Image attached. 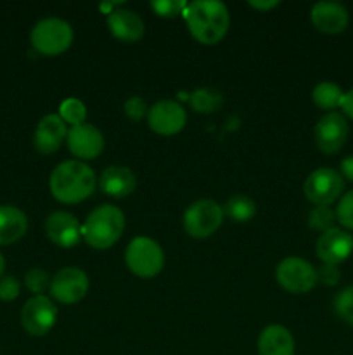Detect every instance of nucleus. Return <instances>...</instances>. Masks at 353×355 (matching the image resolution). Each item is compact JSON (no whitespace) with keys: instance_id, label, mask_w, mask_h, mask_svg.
<instances>
[{"instance_id":"nucleus-1","label":"nucleus","mask_w":353,"mask_h":355,"mask_svg":"<svg viewBox=\"0 0 353 355\" xmlns=\"http://www.w3.org/2000/svg\"><path fill=\"white\" fill-rule=\"evenodd\" d=\"M182 14L190 35L204 45L218 44L230 26L227 6L218 0H194L187 3Z\"/></svg>"},{"instance_id":"nucleus-2","label":"nucleus","mask_w":353,"mask_h":355,"mask_svg":"<svg viewBox=\"0 0 353 355\" xmlns=\"http://www.w3.org/2000/svg\"><path fill=\"white\" fill-rule=\"evenodd\" d=\"M96 172L80 159H66L59 163L51 173L52 196L66 205H75L87 200L96 187Z\"/></svg>"},{"instance_id":"nucleus-3","label":"nucleus","mask_w":353,"mask_h":355,"mask_svg":"<svg viewBox=\"0 0 353 355\" xmlns=\"http://www.w3.org/2000/svg\"><path fill=\"white\" fill-rule=\"evenodd\" d=\"M125 231V215L114 205H100L90 211L82 225V238L96 250H107L121 238Z\"/></svg>"},{"instance_id":"nucleus-4","label":"nucleus","mask_w":353,"mask_h":355,"mask_svg":"<svg viewBox=\"0 0 353 355\" xmlns=\"http://www.w3.org/2000/svg\"><path fill=\"white\" fill-rule=\"evenodd\" d=\"M125 262L135 276L149 279V277L158 276L163 270L165 253L154 239L138 236L128 243L125 250Z\"/></svg>"},{"instance_id":"nucleus-5","label":"nucleus","mask_w":353,"mask_h":355,"mask_svg":"<svg viewBox=\"0 0 353 355\" xmlns=\"http://www.w3.org/2000/svg\"><path fill=\"white\" fill-rule=\"evenodd\" d=\"M31 45L44 55H57L73 42V30L61 17H45L38 21L30 33Z\"/></svg>"},{"instance_id":"nucleus-6","label":"nucleus","mask_w":353,"mask_h":355,"mask_svg":"<svg viewBox=\"0 0 353 355\" xmlns=\"http://www.w3.org/2000/svg\"><path fill=\"white\" fill-rule=\"evenodd\" d=\"M345 189V180L339 172L329 166L314 170L305 180V196L315 207H329L341 196Z\"/></svg>"},{"instance_id":"nucleus-7","label":"nucleus","mask_w":353,"mask_h":355,"mask_svg":"<svg viewBox=\"0 0 353 355\" xmlns=\"http://www.w3.org/2000/svg\"><path fill=\"white\" fill-rule=\"evenodd\" d=\"M224 208L213 200H199L190 205L183 214V227L196 239L210 238L224 222Z\"/></svg>"},{"instance_id":"nucleus-8","label":"nucleus","mask_w":353,"mask_h":355,"mask_svg":"<svg viewBox=\"0 0 353 355\" xmlns=\"http://www.w3.org/2000/svg\"><path fill=\"white\" fill-rule=\"evenodd\" d=\"M277 283L291 293H308L317 281V270L301 257H287L277 266Z\"/></svg>"},{"instance_id":"nucleus-9","label":"nucleus","mask_w":353,"mask_h":355,"mask_svg":"<svg viewBox=\"0 0 353 355\" xmlns=\"http://www.w3.org/2000/svg\"><path fill=\"white\" fill-rule=\"evenodd\" d=\"M57 309L45 295H35L21 309V324L30 335L44 336L54 328Z\"/></svg>"},{"instance_id":"nucleus-10","label":"nucleus","mask_w":353,"mask_h":355,"mask_svg":"<svg viewBox=\"0 0 353 355\" xmlns=\"http://www.w3.org/2000/svg\"><path fill=\"white\" fill-rule=\"evenodd\" d=\"M348 132L346 118L338 111H329L315 125V144L325 155H336L345 146Z\"/></svg>"},{"instance_id":"nucleus-11","label":"nucleus","mask_w":353,"mask_h":355,"mask_svg":"<svg viewBox=\"0 0 353 355\" xmlns=\"http://www.w3.org/2000/svg\"><path fill=\"white\" fill-rule=\"evenodd\" d=\"M89 286V276L82 269H78V267H64L52 277L51 293L61 304L71 305L85 297Z\"/></svg>"},{"instance_id":"nucleus-12","label":"nucleus","mask_w":353,"mask_h":355,"mask_svg":"<svg viewBox=\"0 0 353 355\" xmlns=\"http://www.w3.org/2000/svg\"><path fill=\"white\" fill-rule=\"evenodd\" d=\"M147 123L159 135L179 134L187 123V113L176 101H158L149 107Z\"/></svg>"},{"instance_id":"nucleus-13","label":"nucleus","mask_w":353,"mask_h":355,"mask_svg":"<svg viewBox=\"0 0 353 355\" xmlns=\"http://www.w3.org/2000/svg\"><path fill=\"white\" fill-rule=\"evenodd\" d=\"M315 250H317V257L324 263L339 266L352 255L353 236L345 229L332 227L329 231L322 232L320 238L317 239Z\"/></svg>"},{"instance_id":"nucleus-14","label":"nucleus","mask_w":353,"mask_h":355,"mask_svg":"<svg viewBox=\"0 0 353 355\" xmlns=\"http://www.w3.org/2000/svg\"><path fill=\"white\" fill-rule=\"evenodd\" d=\"M68 148L73 156L80 159H93L102 153L104 135L96 125H75L68 130Z\"/></svg>"},{"instance_id":"nucleus-15","label":"nucleus","mask_w":353,"mask_h":355,"mask_svg":"<svg viewBox=\"0 0 353 355\" xmlns=\"http://www.w3.org/2000/svg\"><path fill=\"white\" fill-rule=\"evenodd\" d=\"M45 232L54 245L71 248L82 238V225L78 218L68 211H52L45 220Z\"/></svg>"},{"instance_id":"nucleus-16","label":"nucleus","mask_w":353,"mask_h":355,"mask_svg":"<svg viewBox=\"0 0 353 355\" xmlns=\"http://www.w3.org/2000/svg\"><path fill=\"white\" fill-rule=\"evenodd\" d=\"M66 137H68V128L62 118L59 114H45L35 128V149L42 155H51L61 148Z\"/></svg>"},{"instance_id":"nucleus-17","label":"nucleus","mask_w":353,"mask_h":355,"mask_svg":"<svg viewBox=\"0 0 353 355\" xmlns=\"http://www.w3.org/2000/svg\"><path fill=\"white\" fill-rule=\"evenodd\" d=\"M310 19L318 31L324 33H341L348 26V10L343 3L334 0H320L311 7Z\"/></svg>"},{"instance_id":"nucleus-18","label":"nucleus","mask_w":353,"mask_h":355,"mask_svg":"<svg viewBox=\"0 0 353 355\" xmlns=\"http://www.w3.org/2000/svg\"><path fill=\"white\" fill-rule=\"evenodd\" d=\"M107 26H109L113 37L121 42H138L144 37V21L137 12L130 9H114L107 16Z\"/></svg>"},{"instance_id":"nucleus-19","label":"nucleus","mask_w":353,"mask_h":355,"mask_svg":"<svg viewBox=\"0 0 353 355\" xmlns=\"http://www.w3.org/2000/svg\"><path fill=\"white\" fill-rule=\"evenodd\" d=\"M99 186L100 191L107 196L127 198L137 187V177L128 166L111 165L100 175Z\"/></svg>"},{"instance_id":"nucleus-20","label":"nucleus","mask_w":353,"mask_h":355,"mask_svg":"<svg viewBox=\"0 0 353 355\" xmlns=\"http://www.w3.org/2000/svg\"><path fill=\"white\" fill-rule=\"evenodd\" d=\"M260 355H294V340L287 328L280 324L266 326L258 338Z\"/></svg>"},{"instance_id":"nucleus-21","label":"nucleus","mask_w":353,"mask_h":355,"mask_svg":"<svg viewBox=\"0 0 353 355\" xmlns=\"http://www.w3.org/2000/svg\"><path fill=\"white\" fill-rule=\"evenodd\" d=\"M26 231V214L14 205H0V245L19 241Z\"/></svg>"},{"instance_id":"nucleus-22","label":"nucleus","mask_w":353,"mask_h":355,"mask_svg":"<svg viewBox=\"0 0 353 355\" xmlns=\"http://www.w3.org/2000/svg\"><path fill=\"white\" fill-rule=\"evenodd\" d=\"M221 208H224V215L237 224L249 222L256 215V203L246 194H234Z\"/></svg>"},{"instance_id":"nucleus-23","label":"nucleus","mask_w":353,"mask_h":355,"mask_svg":"<svg viewBox=\"0 0 353 355\" xmlns=\"http://www.w3.org/2000/svg\"><path fill=\"white\" fill-rule=\"evenodd\" d=\"M343 97H345V92L334 82H320L311 90V99L322 110L332 111L336 107H341Z\"/></svg>"},{"instance_id":"nucleus-24","label":"nucleus","mask_w":353,"mask_h":355,"mask_svg":"<svg viewBox=\"0 0 353 355\" xmlns=\"http://www.w3.org/2000/svg\"><path fill=\"white\" fill-rule=\"evenodd\" d=\"M224 103V97L215 89H197L190 96V106L196 113H213Z\"/></svg>"},{"instance_id":"nucleus-25","label":"nucleus","mask_w":353,"mask_h":355,"mask_svg":"<svg viewBox=\"0 0 353 355\" xmlns=\"http://www.w3.org/2000/svg\"><path fill=\"white\" fill-rule=\"evenodd\" d=\"M59 116L62 118L64 123H69L71 127L82 125L85 123L87 107L85 104L80 99H76V97H69V99H66L64 103L61 104V107H59Z\"/></svg>"},{"instance_id":"nucleus-26","label":"nucleus","mask_w":353,"mask_h":355,"mask_svg":"<svg viewBox=\"0 0 353 355\" xmlns=\"http://www.w3.org/2000/svg\"><path fill=\"white\" fill-rule=\"evenodd\" d=\"M336 211L329 207H314L308 214V225L315 231L325 232L334 227L336 224Z\"/></svg>"},{"instance_id":"nucleus-27","label":"nucleus","mask_w":353,"mask_h":355,"mask_svg":"<svg viewBox=\"0 0 353 355\" xmlns=\"http://www.w3.org/2000/svg\"><path fill=\"white\" fill-rule=\"evenodd\" d=\"M334 311L345 322L353 326V284L346 286L336 295Z\"/></svg>"},{"instance_id":"nucleus-28","label":"nucleus","mask_w":353,"mask_h":355,"mask_svg":"<svg viewBox=\"0 0 353 355\" xmlns=\"http://www.w3.org/2000/svg\"><path fill=\"white\" fill-rule=\"evenodd\" d=\"M52 277L44 269H31L24 276V284L33 295H44L45 291L51 290Z\"/></svg>"},{"instance_id":"nucleus-29","label":"nucleus","mask_w":353,"mask_h":355,"mask_svg":"<svg viewBox=\"0 0 353 355\" xmlns=\"http://www.w3.org/2000/svg\"><path fill=\"white\" fill-rule=\"evenodd\" d=\"M336 218L346 229H353V189L343 194L336 208Z\"/></svg>"},{"instance_id":"nucleus-30","label":"nucleus","mask_w":353,"mask_h":355,"mask_svg":"<svg viewBox=\"0 0 353 355\" xmlns=\"http://www.w3.org/2000/svg\"><path fill=\"white\" fill-rule=\"evenodd\" d=\"M187 2L183 0H154L151 2V9L161 17H175L183 12Z\"/></svg>"},{"instance_id":"nucleus-31","label":"nucleus","mask_w":353,"mask_h":355,"mask_svg":"<svg viewBox=\"0 0 353 355\" xmlns=\"http://www.w3.org/2000/svg\"><path fill=\"white\" fill-rule=\"evenodd\" d=\"M149 110H147V103H145L142 97L134 96L125 103V114H127L130 120L134 121H141L142 118L147 116Z\"/></svg>"},{"instance_id":"nucleus-32","label":"nucleus","mask_w":353,"mask_h":355,"mask_svg":"<svg viewBox=\"0 0 353 355\" xmlns=\"http://www.w3.org/2000/svg\"><path fill=\"white\" fill-rule=\"evenodd\" d=\"M19 290L21 284L14 276L9 274V276L0 277V300H14V298H17V295H19Z\"/></svg>"},{"instance_id":"nucleus-33","label":"nucleus","mask_w":353,"mask_h":355,"mask_svg":"<svg viewBox=\"0 0 353 355\" xmlns=\"http://www.w3.org/2000/svg\"><path fill=\"white\" fill-rule=\"evenodd\" d=\"M339 277H341V272H339L338 266H332V263H324L317 270V281L327 284V286H334L339 281Z\"/></svg>"},{"instance_id":"nucleus-34","label":"nucleus","mask_w":353,"mask_h":355,"mask_svg":"<svg viewBox=\"0 0 353 355\" xmlns=\"http://www.w3.org/2000/svg\"><path fill=\"white\" fill-rule=\"evenodd\" d=\"M341 173L346 180L353 182V155L346 156L341 162Z\"/></svg>"},{"instance_id":"nucleus-35","label":"nucleus","mask_w":353,"mask_h":355,"mask_svg":"<svg viewBox=\"0 0 353 355\" xmlns=\"http://www.w3.org/2000/svg\"><path fill=\"white\" fill-rule=\"evenodd\" d=\"M341 107L343 111H345V114H348V116L353 120V87L348 90V92H345Z\"/></svg>"},{"instance_id":"nucleus-36","label":"nucleus","mask_w":353,"mask_h":355,"mask_svg":"<svg viewBox=\"0 0 353 355\" xmlns=\"http://www.w3.org/2000/svg\"><path fill=\"white\" fill-rule=\"evenodd\" d=\"M277 3H279L277 0H270V2H255V0H253V2H249V6L255 7V9H260V10H266V9H272V7H275Z\"/></svg>"},{"instance_id":"nucleus-37","label":"nucleus","mask_w":353,"mask_h":355,"mask_svg":"<svg viewBox=\"0 0 353 355\" xmlns=\"http://www.w3.org/2000/svg\"><path fill=\"white\" fill-rule=\"evenodd\" d=\"M3 270H6V259H3V255L0 253V277L3 276Z\"/></svg>"}]
</instances>
